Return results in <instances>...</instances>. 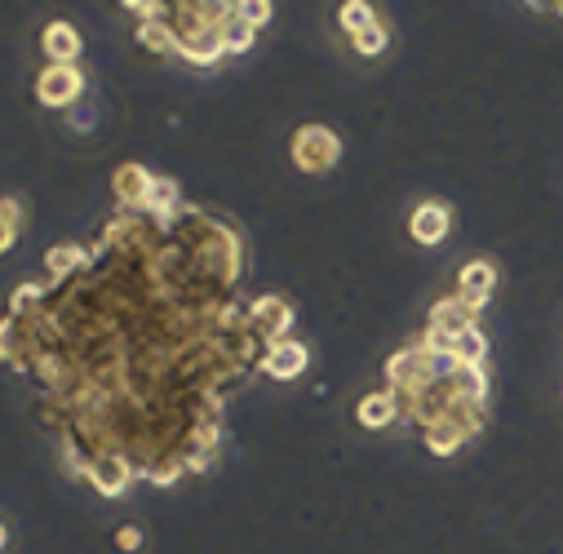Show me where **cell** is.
<instances>
[{"mask_svg":"<svg viewBox=\"0 0 563 554\" xmlns=\"http://www.w3.org/2000/svg\"><path fill=\"white\" fill-rule=\"evenodd\" d=\"M133 40H138L147 54H173V27H169V14L165 18H151V23H138L133 27Z\"/></svg>","mask_w":563,"mask_h":554,"instance_id":"2e32d148","label":"cell"},{"mask_svg":"<svg viewBox=\"0 0 563 554\" xmlns=\"http://www.w3.org/2000/svg\"><path fill=\"white\" fill-rule=\"evenodd\" d=\"M293 164L302 173H329L337 156H342V138L329 129V125H302L293 133Z\"/></svg>","mask_w":563,"mask_h":554,"instance_id":"7a4b0ae2","label":"cell"},{"mask_svg":"<svg viewBox=\"0 0 563 554\" xmlns=\"http://www.w3.org/2000/svg\"><path fill=\"white\" fill-rule=\"evenodd\" d=\"M85 266H89V244H80V240L54 244V249L45 253V284H67V280H76Z\"/></svg>","mask_w":563,"mask_h":554,"instance_id":"30bf717a","label":"cell"},{"mask_svg":"<svg viewBox=\"0 0 563 554\" xmlns=\"http://www.w3.org/2000/svg\"><path fill=\"white\" fill-rule=\"evenodd\" d=\"M351 45H355V49H360V54H364V58H373V54H382V49H386V45H391V32H386V23H377V27H373V32H364V36H355V40H351Z\"/></svg>","mask_w":563,"mask_h":554,"instance_id":"ffe728a7","label":"cell"},{"mask_svg":"<svg viewBox=\"0 0 563 554\" xmlns=\"http://www.w3.org/2000/svg\"><path fill=\"white\" fill-rule=\"evenodd\" d=\"M133 466L120 453H102L94 457V466H89V475H85V484L98 492V497H107V501H116V497H125L129 484H133Z\"/></svg>","mask_w":563,"mask_h":554,"instance_id":"8992f818","label":"cell"},{"mask_svg":"<svg viewBox=\"0 0 563 554\" xmlns=\"http://www.w3.org/2000/svg\"><path fill=\"white\" fill-rule=\"evenodd\" d=\"M306 364H311V351H306V342H298V337H284V342H275L271 351H266L262 373L275 377V382H293V377L306 373Z\"/></svg>","mask_w":563,"mask_h":554,"instance_id":"ba28073f","label":"cell"},{"mask_svg":"<svg viewBox=\"0 0 563 554\" xmlns=\"http://www.w3.org/2000/svg\"><path fill=\"white\" fill-rule=\"evenodd\" d=\"M23 218H27V204L18 200V196H5V200H0V253H9V249L18 244Z\"/></svg>","mask_w":563,"mask_h":554,"instance_id":"e0dca14e","label":"cell"},{"mask_svg":"<svg viewBox=\"0 0 563 554\" xmlns=\"http://www.w3.org/2000/svg\"><path fill=\"white\" fill-rule=\"evenodd\" d=\"M231 18V5L222 0H178L169 5V27H173V54L191 67H218L227 58L222 49V23Z\"/></svg>","mask_w":563,"mask_h":554,"instance_id":"6da1fadb","label":"cell"},{"mask_svg":"<svg viewBox=\"0 0 563 554\" xmlns=\"http://www.w3.org/2000/svg\"><path fill=\"white\" fill-rule=\"evenodd\" d=\"M422 439H426V448H431L435 457H453L457 448L466 444V435H462V430H457L453 422H435V426H426V430H422Z\"/></svg>","mask_w":563,"mask_h":554,"instance_id":"d6986e66","label":"cell"},{"mask_svg":"<svg viewBox=\"0 0 563 554\" xmlns=\"http://www.w3.org/2000/svg\"><path fill=\"white\" fill-rule=\"evenodd\" d=\"M271 9H275V5H266V0H240V14L249 18L253 27H266V23H271Z\"/></svg>","mask_w":563,"mask_h":554,"instance_id":"44dd1931","label":"cell"},{"mask_svg":"<svg viewBox=\"0 0 563 554\" xmlns=\"http://www.w3.org/2000/svg\"><path fill=\"white\" fill-rule=\"evenodd\" d=\"M80 94H85V71H80V67L45 63V71L36 76V102H40V107H49V111L76 107Z\"/></svg>","mask_w":563,"mask_h":554,"instance_id":"3957f363","label":"cell"},{"mask_svg":"<svg viewBox=\"0 0 563 554\" xmlns=\"http://www.w3.org/2000/svg\"><path fill=\"white\" fill-rule=\"evenodd\" d=\"M337 23H342V32L355 40V36L373 32L382 18H377V9L368 5V0H346V5H337Z\"/></svg>","mask_w":563,"mask_h":554,"instance_id":"9a60e30c","label":"cell"},{"mask_svg":"<svg viewBox=\"0 0 563 554\" xmlns=\"http://www.w3.org/2000/svg\"><path fill=\"white\" fill-rule=\"evenodd\" d=\"M116 546L125 554L142 550V528H138V523H120V528H116Z\"/></svg>","mask_w":563,"mask_h":554,"instance_id":"7402d4cb","label":"cell"},{"mask_svg":"<svg viewBox=\"0 0 563 554\" xmlns=\"http://www.w3.org/2000/svg\"><path fill=\"white\" fill-rule=\"evenodd\" d=\"M156 187V173L138 160H125L116 173H111V196H116V209H142Z\"/></svg>","mask_w":563,"mask_h":554,"instance_id":"5b68a950","label":"cell"},{"mask_svg":"<svg viewBox=\"0 0 563 554\" xmlns=\"http://www.w3.org/2000/svg\"><path fill=\"white\" fill-rule=\"evenodd\" d=\"M497 289V271H493V262H466L462 266V275H457V302H466L470 311H484L488 306V297H493Z\"/></svg>","mask_w":563,"mask_h":554,"instance_id":"9c48e42d","label":"cell"},{"mask_svg":"<svg viewBox=\"0 0 563 554\" xmlns=\"http://www.w3.org/2000/svg\"><path fill=\"white\" fill-rule=\"evenodd\" d=\"M40 49H45V58L54 67H80V32L71 23H63V18H58V23H49L45 32H40Z\"/></svg>","mask_w":563,"mask_h":554,"instance_id":"8fae6325","label":"cell"},{"mask_svg":"<svg viewBox=\"0 0 563 554\" xmlns=\"http://www.w3.org/2000/svg\"><path fill=\"white\" fill-rule=\"evenodd\" d=\"M448 231H453V209H448L444 200H422L413 213H408V235H413L417 244H444Z\"/></svg>","mask_w":563,"mask_h":554,"instance_id":"52a82bcc","label":"cell"},{"mask_svg":"<svg viewBox=\"0 0 563 554\" xmlns=\"http://www.w3.org/2000/svg\"><path fill=\"white\" fill-rule=\"evenodd\" d=\"M426 328L448 333V337H462L466 328H479V315L470 311L466 302H457V297H444V302L431 306V320H426Z\"/></svg>","mask_w":563,"mask_h":554,"instance_id":"7c38bea8","label":"cell"},{"mask_svg":"<svg viewBox=\"0 0 563 554\" xmlns=\"http://www.w3.org/2000/svg\"><path fill=\"white\" fill-rule=\"evenodd\" d=\"M249 324H253V333H258L266 346H275V342H284V337H289L293 306L284 302L280 293H262V297H253V302H249Z\"/></svg>","mask_w":563,"mask_h":554,"instance_id":"277c9868","label":"cell"},{"mask_svg":"<svg viewBox=\"0 0 563 554\" xmlns=\"http://www.w3.org/2000/svg\"><path fill=\"white\" fill-rule=\"evenodd\" d=\"M453 359H457V364L484 368V359H488V337H484V328H466L462 337H453Z\"/></svg>","mask_w":563,"mask_h":554,"instance_id":"ac0fdd59","label":"cell"},{"mask_svg":"<svg viewBox=\"0 0 563 554\" xmlns=\"http://www.w3.org/2000/svg\"><path fill=\"white\" fill-rule=\"evenodd\" d=\"M253 40H258V27L240 14V5H231V18L222 23V49H227V58L231 54H249Z\"/></svg>","mask_w":563,"mask_h":554,"instance_id":"5bb4252c","label":"cell"},{"mask_svg":"<svg viewBox=\"0 0 563 554\" xmlns=\"http://www.w3.org/2000/svg\"><path fill=\"white\" fill-rule=\"evenodd\" d=\"M355 422H360L364 430H386L399 422V399L391 391H373L364 395L360 404H355Z\"/></svg>","mask_w":563,"mask_h":554,"instance_id":"4fadbf2b","label":"cell"}]
</instances>
